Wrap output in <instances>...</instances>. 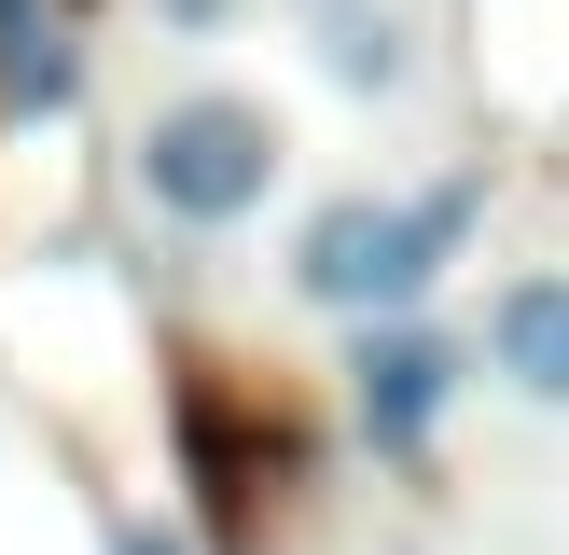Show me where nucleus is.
<instances>
[{
    "instance_id": "nucleus-3",
    "label": "nucleus",
    "mask_w": 569,
    "mask_h": 555,
    "mask_svg": "<svg viewBox=\"0 0 569 555\" xmlns=\"http://www.w3.org/2000/svg\"><path fill=\"white\" fill-rule=\"evenodd\" d=\"M472 389V333H445L431 305H403V320H348V416L376 458H431V431L459 416Z\"/></svg>"
},
{
    "instance_id": "nucleus-9",
    "label": "nucleus",
    "mask_w": 569,
    "mask_h": 555,
    "mask_svg": "<svg viewBox=\"0 0 569 555\" xmlns=\"http://www.w3.org/2000/svg\"><path fill=\"white\" fill-rule=\"evenodd\" d=\"M42 14H70V0H0V42H28Z\"/></svg>"
},
{
    "instance_id": "nucleus-1",
    "label": "nucleus",
    "mask_w": 569,
    "mask_h": 555,
    "mask_svg": "<svg viewBox=\"0 0 569 555\" xmlns=\"http://www.w3.org/2000/svg\"><path fill=\"white\" fill-rule=\"evenodd\" d=\"M472 222H487V167H445V181H417V194H376V181L320 194V209L292 222V305H320V320H403L472 250Z\"/></svg>"
},
{
    "instance_id": "nucleus-8",
    "label": "nucleus",
    "mask_w": 569,
    "mask_h": 555,
    "mask_svg": "<svg viewBox=\"0 0 569 555\" xmlns=\"http://www.w3.org/2000/svg\"><path fill=\"white\" fill-rule=\"evenodd\" d=\"M111 555H194V542H181L167 514H126V527H111Z\"/></svg>"
},
{
    "instance_id": "nucleus-7",
    "label": "nucleus",
    "mask_w": 569,
    "mask_h": 555,
    "mask_svg": "<svg viewBox=\"0 0 569 555\" xmlns=\"http://www.w3.org/2000/svg\"><path fill=\"white\" fill-rule=\"evenodd\" d=\"M237 14H250V0H153V28H181V42H222Z\"/></svg>"
},
{
    "instance_id": "nucleus-4",
    "label": "nucleus",
    "mask_w": 569,
    "mask_h": 555,
    "mask_svg": "<svg viewBox=\"0 0 569 555\" xmlns=\"http://www.w3.org/2000/svg\"><path fill=\"white\" fill-rule=\"evenodd\" d=\"M472 375L528 416H569V264H515L472 320Z\"/></svg>"
},
{
    "instance_id": "nucleus-6",
    "label": "nucleus",
    "mask_w": 569,
    "mask_h": 555,
    "mask_svg": "<svg viewBox=\"0 0 569 555\" xmlns=\"http://www.w3.org/2000/svg\"><path fill=\"white\" fill-rule=\"evenodd\" d=\"M83 98V42H70V14H42L28 42H0V111H70Z\"/></svg>"
},
{
    "instance_id": "nucleus-2",
    "label": "nucleus",
    "mask_w": 569,
    "mask_h": 555,
    "mask_svg": "<svg viewBox=\"0 0 569 555\" xmlns=\"http://www.w3.org/2000/svg\"><path fill=\"white\" fill-rule=\"evenodd\" d=\"M126 181H139V209L181 222V236H237V222H264V194L292 181V125H278V98H250V83H181V98L139 111Z\"/></svg>"
},
{
    "instance_id": "nucleus-5",
    "label": "nucleus",
    "mask_w": 569,
    "mask_h": 555,
    "mask_svg": "<svg viewBox=\"0 0 569 555\" xmlns=\"http://www.w3.org/2000/svg\"><path fill=\"white\" fill-rule=\"evenodd\" d=\"M292 28H306L333 98H361V111L417 98V0H333V14H292Z\"/></svg>"
},
{
    "instance_id": "nucleus-10",
    "label": "nucleus",
    "mask_w": 569,
    "mask_h": 555,
    "mask_svg": "<svg viewBox=\"0 0 569 555\" xmlns=\"http://www.w3.org/2000/svg\"><path fill=\"white\" fill-rule=\"evenodd\" d=\"M292 14H333V0H292Z\"/></svg>"
}]
</instances>
